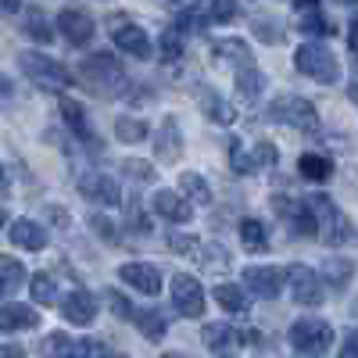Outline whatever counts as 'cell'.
I'll list each match as a JSON object with an SVG mask.
<instances>
[{
	"instance_id": "obj_50",
	"label": "cell",
	"mask_w": 358,
	"mask_h": 358,
	"mask_svg": "<svg viewBox=\"0 0 358 358\" xmlns=\"http://www.w3.org/2000/svg\"><path fill=\"white\" fill-rule=\"evenodd\" d=\"M348 47L358 54V15L351 18V25H348Z\"/></svg>"
},
{
	"instance_id": "obj_26",
	"label": "cell",
	"mask_w": 358,
	"mask_h": 358,
	"mask_svg": "<svg viewBox=\"0 0 358 358\" xmlns=\"http://www.w3.org/2000/svg\"><path fill=\"white\" fill-rule=\"evenodd\" d=\"M297 172H301V179H308V183H326V179L334 176V162L326 155L308 151V155L297 158Z\"/></svg>"
},
{
	"instance_id": "obj_39",
	"label": "cell",
	"mask_w": 358,
	"mask_h": 358,
	"mask_svg": "<svg viewBox=\"0 0 358 358\" xmlns=\"http://www.w3.org/2000/svg\"><path fill=\"white\" fill-rule=\"evenodd\" d=\"M29 290H33V301H36V305H54V301H57L54 276H47V273H36L33 280H29Z\"/></svg>"
},
{
	"instance_id": "obj_10",
	"label": "cell",
	"mask_w": 358,
	"mask_h": 358,
	"mask_svg": "<svg viewBox=\"0 0 358 358\" xmlns=\"http://www.w3.org/2000/svg\"><path fill=\"white\" fill-rule=\"evenodd\" d=\"M244 287H248V294L273 301V297H280L283 287H287V268H276V265H251V268H244Z\"/></svg>"
},
{
	"instance_id": "obj_43",
	"label": "cell",
	"mask_w": 358,
	"mask_h": 358,
	"mask_svg": "<svg viewBox=\"0 0 358 358\" xmlns=\"http://www.w3.org/2000/svg\"><path fill=\"white\" fill-rule=\"evenodd\" d=\"M255 165L258 169H273L276 162H280V151H276V143H268V140H262V143H255Z\"/></svg>"
},
{
	"instance_id": "obj_56",
	"label": "cell",
	"mask_w": 358,
	"mask_h": 358,
	"mask_svg": "<svg viewBox=\"0 0 358 358\" xmlns=\"http://www.w3.org/2000/svg\"><path fill=\"white\" fill-rule=\"evenodd\" d=\"M341 4H358V0H341Z\"/></svg>"
},
{
	"instance_id": "obj_18",
	"label": "cell",
	"mask_w": 358,
	"mask_h": 358,
	"mask_svg": "<svg viewBox=\"0 0 358 358\" xmlns=\"http://www.w3.org/2000/svg\"><path fill=\"white\" fill-rule=\"evenodd\" d=\"M118 280L129 283L140 294H158L162 290V273H158V265H151V262H129V265H122V268H118Z\"/></svg>"
},
{
	"instance_id": "obj_9",
	"label": "cell",
	"mask_w": 358,
	"mask_h": 358,
	"mask_svg": "<svg viewBox=\"0 0 358 358\" xmlns=\"http://www.w3.org/2000/svg\"><path fill=\"white\" fill-rule=\"evenodd\" d=\"M273 208H276V215L287 222V229H290L294 236H319V219H315V212H312L308 201L276 197Z\"/></svg>"
},
{
	"instance_id": "obj_8",
	"label": "cell",
	"mask_w": 358,
	"mask_h": 358,
	"mask_svg": "<svg viewBox=\"0 0 358 358\" xmlns=\"http://www.w3.org/2000/svg\"><path fill=\"white\" fill-rule=\"evenodd\" d=\"M287 283H290V297L305 308H319L326 301V287H322V276L308 265H290L287 268Z\"/></svg>"
},
{
	"instance_id": "obj_20",
	"label": "cell",
	"mask_w": 358,
	"mask_h": 358,
	"mask_svg": "<svg viewBox=\"0 0 358 358\" xmlns=\"http://www.w3.org/2000/svg\"><path fill=\"white\" fill-rule=\"evenodd\" d=\"M62 315L72 322V326H90L97 319V297L90 290H72L65 301H62Z\"/></svg>"
},
{
	"instance_id": "obj_42",
	"label": "cell",
	"mask_w": 358,
	"mask_h": 358,
	"mask_svg": "<svg viewBox=\"0 0 358 358\" xmlns=\"http://www.w3.org/2000/svg\"><path fill=\"white\" fill-rule=\"evenodd\" d=\"M122 176H129V179H136V183H151L155 179V165H147V162H136V158H126L122 165Z\"/></svg>"
},
{
	"instance_id": "obj_25",
	"label": "cell",
	"mask_w": 358,
	"mask_h": 358,
	"mask_svg": "<svg viewBox=\"0 0 358 358\" xmlns=\"http://www.w3.org/2000/svg\"><path fill=\"white\" fill-rule=\"evenodd\" d=\"M133 326H136V330L151 341V344H158V341L169 334V322H165V315H162L158 308H136V312H133Z\"/></svg>"
},
{
	"instance_id": "obj_55",
	"label": "cell",
	"mask_w": 358,
	"mask_h": 358,
	"mask_svg": "<svg viewBox=\"0 0 358 358\" xmlns=\"http://www.w3.org/2000/svg\"><path fill=\"white\" fill-rule=\"evenodd\" d=\"M162 358H187V355H176V351H169V355H162Z\"/></svg>"
},
{
	"instance_id": "obj_32",
	"label": "cell",
	"mask_w": 358,
	"mask_h": 358,
	"mask_svg": "<svg viewBox=\"0 0 358 358\" xmlns=\"http://www.w3.org/2000/svg\"><path fill=\"white\" fill-rule=\"evenodd\" d=\"M351 276H355V262H348V258H330L322 265V283H330L334 290H344L351 283Z\"/></svg>"
},
{
	"instance_id": "obj_49",
	"label": "cell",
	"mask_w": 358,
	"mask_h": 358,
	"mask_svg": "<svg viewBox=\"0 0 358 358\" xmlns=\"http://www.w3.org/2000/svg\"><path fill=\"white\" fill-rule=\"evenodd\" d=\"M11 101H15V86H11V79H8V76H0V108L11 104Z\"/></svg>"
},
{
	"instance_id": "obj_45",
	"label": "cell",
	"mask_w": 358,
	"mask_h": 358,
	"mask_svg": "<svg viewBox=\"0 0 358 358\" xmlns=\"http://www.w3.org/2000/svg\"><path fill=\"white\" fill-rule=\"evenodd\" d=\"M104 294H108V301H111V312H115L118 319H133V312H136V308H133V305L126 301L122 294H118V290H104Z\"/></svg>"
},
{
	"instance_id": "obj_51",
	"label": "cell",
	"mask_w": 358,
	"mask_h": 358,
	"mask_svg": "<svg viewBox=\"0 0 358 358\" xmlns=\"http://www.w3.org/2000/svg\"><path fill=\"white\" fill-rule=\"evenodd\" d=\"M0 11H4V15H18L22 11V0H0Z\"/></svg>"
},
{
	"instance_id": "obj_44",
	"label": "cell",
	"mask_w": 358,
	"mask_h": 358,
	"mask_svg": "<svg viewBox=\"0 0 358 358\" xmlns=\"http://www.w3.org/2000/svg\"><path fill=\"white\" fill-rule=\"evenodd\" d=\"M255 36H262L265 43H283V29H280V22L255 18Z\"/></svg>"
},
{
	"instance_id": "obj_30",
	"label": "cell",
	"mask_w": 358,
	"mask_h": 358,
	"mask_svg": "<svg viewBox=\"0 0 358 358\" xmlns=\"http://www.w3.org/2000/svg\"><path fill=\"white\" fill-rule=\"evenodd\" d=\"M25 265L18 258H0V297H11L18 294V287L25 283Z\"/></svg>"
},
{
	"instance_id": "obj_16",
	"label": "cell",
	"mask_w": 358,
	"mask_h": 358,
	"mask_svg": "<svg viewBox=\"0 0 358 358\" xmlns=\"http://www.w3.org/2000/svg\"><path fill=\"white\" fill-rule=\"evenodd\" d=\"M57 111H62V118H65V129H69L76 140H83V143H90V147H104V143L97 140L94 126H90V115H86V108H83L79 101L62 97V101H57Z\"/></svg>"
},
{
	"instance_id": "obj_4",
	"label": "cell",
	"mask_w": 358,
	"mask_h": 358,
	"mask_svg": "<svg viewBox=\"0 0 358 358\" xmlns=\"http://www.w3.org/2000/svg\"><path fill=\"white\" fill-rule=\"evenodd\" d=\"M294 69L322 86H334L341 79V62L326 43H301L294 50Z\"/></svg>"
},
{
	"instance_id": "obj_22",
	"label": "cell",
	"mask_w": 358,
	"mask_h": 358,
	"mask_svg": "<svg viewBox=\"0 0 358 358\" xmlns=\"http://www.w3.org/2000/svg\"><path fill=\"white\" fill-rule=\"evenodd\" d=\"M8 236H11V244L22 248V251H43L47 248V229L33 219H15L8 226Z\"/></svg>"
},
{
	"instance_id": "obj_2",
	"label": "cell",
	"mask_w": 358,
	"mask_h": 358,
	"mask_svg": "<svg viewBox=\"0 0 358 358\" xmlns=\"http://www.w3.org/2000/svg\"><path fill=\"white\" fill-rule=\"evenodd\" d=\"M308 204H312V212H315V219H319V241H322V244H330V248H348V244L358 241V233H355L351 219L334 204V197L312 194Z\"/></svg>"
},
{
	"instance_id": "obj_48",
	"label": "cell",
	"mask_w": 358,
	"mask_h": 358,
	"mask_svg": "<svg viewBox=\"0 0 358 358\" xmlns=\"http://www.w3.org/2000/svg\"><path fill=\"white\" fill-rule=\"evenodd\" d=\"M341 358H358V330H351L341 344Z\"/></svg>"
},
{
	"instance_id": "obj_15",
	"label": "cell",
	"mask_w": 358,
	"mask_h": 358,
	"mask_svg": "<svg viewBox=\"0 0 358 358\" xmlns=\"http://www.w3.org/2000/svg\"><path fill=\"white\" fill-rule=\"evenodd\" d=\"M111 40H115V47L122 50V54L140 57V62L155 54L151 36H147V29H143V25H136V22H118V25L111 29Z\"/></svg>"
},
{
	"instance_id": "obj_17",
	"label": "cell",
	"mask_w": 358,
	"mask_h": 358,
	"mask_svg": "<svg viewBox=\"0 0 358 358\" xmlns=\"http://www.w3.org/2000/svg\"><path fill=\"white\" fill-rule=\"evenodd\" d=\"M155 155H158V165H176L179 155H183V133H179V122H176L172 115H165L162 126H158Z\"/></svg>"
},
{
	"instance_id": "obj_12",
	"label": "cell",
	"mask_w": 358,
	"mask_h": 358,
	"mask_svg": "<svg viewBox=\"0 0 358 358\" xmlns=\"http://www.w3.org/2000/svg\"><path fill=\"white\" fill-rule=\"evenodd\" d=\"M57 33H62L72 47H86L90 40H94V18H90L86 8L69 4V8H62V15H57Z\"/></svg>"
},
{
	"instance_id": "obj_36",
	"label": "cell",
	"mask_w": 358,
	"mask_h": 358,
	"mask_svg": "<svg viewBox=\"0 0 358 358\" xmlns=\"http://www.w3.org/2000/svg\"><path fill=\"white\" fill-rule=\"evenodd\" d=\"M115 136L122 143H140V140H147V122L133 118V115H122V118H115Z\"/></svg>"
},
{
	"instance_id": "obj_33",
	"label": "cell",
	"mask_w": 358,
	"mask_h": 358,
	"mask_svg": "<svg viewBox=\"0 0 358 358\" xmlns=\"http://www.w3.org/2000/svg\"><path fill=\"white\" fill-rule=\"evenodd\" d=\"M25 36H29V40H36V43H50V40H54L50 22H47L43 8H29V11H25Z\"/></svg>"
},
{
	"instance_id": "obj_23",
	"label": "cell",
	"mask_w": 358,
	"mask_h": 358,
	"mask_svg": "<svg viewBox=\"0 0 358 358\" xmlns=\"http://www.w3.org/2000/svg\"><path fill=\"white\" fill-rule=\"evenodd\" d=\"M40 326V312L29 308V305H0V330L4 334H18V330H36Z\"/></svg>"
},
{
	"instance_id": "obj_1",
	"label": "cell",
	"mask_w": 358,
	"mask_h": 358,
	"mask_svg": "<svg viewBox=\"0 0 358 358\" xmlns=\"http://www.w3.org/2000/svg\"><path fill=\"white\" fill-rule=\"evenodd\" d=\"M79 79L94 90V94H104V97H122V90L129 83L126 69L118 65L115 54H90L79 65Z\"/></svg>"
},
{
	"instance_id": "obj_29",
	"label": "cell",
	"mask_w": 358,
	"mask_h": 358,
	"mask_svg": "<svg viewBox=\"0 0 358 358\" xmlns=\"http://www.w3.org/2000/svg\"><path fill=\"white\" fill-rule=\"evenodd\" d=\"M215 305H222L233 315H241V312L251 308V297L244 294V287H236V283H219L215 287Z\"/></svg>"
},
{
	"instance_id": "obj_6",
	"label": "cell",
	"mask_w": 358,
	"mask_h": 358,
	"mask_svg": "<svg viewBox=\"0 0 358 358\" xmlns=\"http://www.w3.org/2000/svg\"><path fill=\"white\" fill-rule=\"evenodd\" d=\"M287 341L294 344V351H301V355H322L326 348L334 344V326L326 319H297L290 326Z\"/></svg>"
},
{
	"instance_id": "obj_14",
	"label": "cell",
	"mask_w": 358,
	"mask_h": 358,
	"mask_svg": "<svg viewBox=\"0 0 358 358\" xmlns=\"http://www.w3.org/2000/svg\"><path fill=\"white\" fill-rule=\"evenodd\" d=\"M79 194L86 201L101 204V208H118L122 204V190H118V183L111 176H104V172H83L79 176Z\"/></svg>"
},
{
	"instance_id": "obj_21",
	"label": "cell",
	"mask_w": 358,
	"mask_h": 358,
	"mask_svg": "<svg viewBox=\"0 0 358 358\" xmlns=\"http://www.w3.org/2000/svg\"><path fill=\"white\" fill-rule=\"evenodd\" d=\"M212 57H219V62L233 65V69H251L255 65V50L241 40V36H222L212 43Z\"/></svg>"
},
{
	"instance_id": "obj_58",
	"label": "cell",
	"mask_w": 358,
	"mask_h": 358,
	"mask_svg": "<svg viewBox=\"0 0 358 358\" xmlns=\"http://www.w3.org/2000/svg\"><path fill=\"white\" fill-rule=\"evenodd\" d=\"M301 358H308V355H301Z\"/></svg>"
},
{
	"instance_id": "obj_24",
	"label": "cell",
	"mask_w": 358,
	"mask_h": 358,
	"mask_svg": "<svg viewBox=\"0 0 358 358\" xmlns=\"http://www.w3.org/2000/svg\"><path fill=\"white\" fill-rule=\"evenodd\" d=\"M201 111L208 115V122H215V126H233V118H236V111H233V104L229 101H222L215 90H201Z\"/></svg>"
},
{
	"instance_id": "obj_37",
	"label": "cell",
	"mask_w": 358,
	"mask_h": 358,
	"mask_svg": "<svg viewBox=\"0 0 358 358\" xmlns=\"http://www.w3.org/2000/svg\"><path fill=\"white\" fill-rule=\"evenodd\" d=\"M229 169H233L236 176H251V172H258L255 155L248 151V147H244L241 140H229Z\"/></svg>"
},
{
	"instance_id": "obj_27",
	"label": "cell",
	"mask_w": 358,
	"mask_h": 358,
	"mask_svg": "<svg viewBox=\"0 0 358 358\" xmlns=\"http://www.w3.org/2000/svg\"><path fill=\"white\" fill-rule=\"evenodd\" d=\"M179 194H183L190 204H212V187L201 172H183L179 176Z\"/></svg>"
},
{
	"instance_id": "obj_28",
	"label": "cell",
	"mask_w": 358,
	"mask_h": 358,
	"mask_svg": "<svg viewBox=\"0 0 358 358\" xmlns=\"http://www.w3.org/2000/svg\"><path fill=\"white\" fill-rule=\"evenodd\" d=\"M236 94H241V101L255 104L262 94H265V76L251 65V69H236Z\"/></svg>"
},
{
	"instance_id": "obj_38",
	"label": "cell",
	"mask_w": 358,
	"mask_h": 358,
	"mask_svg": "<svg viewBox=\"0 0 358 358\" xmlns=\"http://www.w3.org/2000/svg\"><path fill=\"white\" fill-rule=\"evenodd\" d=\"M158 57L165 65H176L179 57H183V33H179V29H169V33L158 40Z\"/></svg>"
},
{
	"instance_id": "obj_11",
	"label": "cell",
	"mask_w": 358,
	"mask_h": 358,
	"mask_svg": "<svg viewBox=\"0 0 358 358\" xmlns=\"http://www.w3.org/2000/svg\"><path fill=\"white\" fill-rule=\"evenodd\" d=\"M40 351L47 358H101L104 344H97V341H72L69 334H50V337H43Z\"/></svg>"
},
{
	"instance_id": "obj_34",
	"label": "cell",
	"mask_w": 358,
	"mask_h": 358,
	"mask_svg": "<svg viewBox=\"0 0 358 358\" xmlns=\"http://www.w3.org/2000/svg\"><path fill=\"white\" fill-rule=\"evenodd\" d=\"M197 262L208 268V273H226V268H229V251H226L219 241H215V244H201Z\"/></svg>"
},
{
	"instance_id": "obj_47",
	"label": "cell",
	"mask_w": 358,
	"mask_h": 358,
	"mask_svg": "<svg viewBox=\"0 0 358 358\" xmlns=\"http://www.w3.org/2000/svg\"><path fill=\"white\" fill-rule=\"evenodd\" d=\"M90 226H94L97 233H104V241H111V244L118 241V236H115V226H111L104 215H90Z\"/></svg>"
},
{
	"instance_id": "obj_52",
	"label": "cell",
	"mask_w": 358,
	"mask_h": 358,
	"mask_svg": "<svg viewBox=\"0 0 358 358\" xmlns=\"http://www.w3.org/2000/svg\"><path fill=\"white\" fill-rule=\"evenodd\" d=\"M0 358H22V348H18V344H8V348H0Z\"/></svg>"
},
{
	"instance_id": "obj_19",
	"label": "cell",
	"mask_w": 358,
	"mask_h": 358,
	"mask_svg": "<svg viewBox=\"0 0 358 358\" xmlns=\"http://www.w3.org/2000/svg\"><path fill=\"white\" fill-rule=\"evenodd\" d=\"M151 212L169 219V222H190L194 219V204L183 194H176V190H158L151 197Z\"/></svg>"
},
{
	"instance_id": "obj_5",
	"label": "cell",
	"mask_w": 358,
	"mask_h": 358,
	"mask_svg": "<svg viewBox=\"0 0 358 358\" xmlns=\"http://www.w3.org/2000/svg\"><path fill=\"white\" fill-rule=\"evenodd\" d=\"M268 118H273V122H283V126H294V129H305V133L319 129L315 104L297 97V94H280L273 104H268Z\"/></svg>"
},
{
	"instance_id": "obj_7",
	"label": "cell",
	"mask_w": 358,
	"mask_h": 358,
	"mask_svg": "<svg viewBox=\"0 0 358 358\" xmlns=\"http://www.w3.org/2000/svg\"><path fill=\"white\" fill-rule=\"evenodd\" d=\"M201 341H204V348L212 351L215 358H236L244 344H251L258 337L255 334H244V330H233L229 322H208L204 330H201Z\"/></svg>"
},
{
	"instance_id": "obj_40",
	"label": "cell",
	"mask_w": 358,
	"mask_h": 358,
	"mask_svg": "<svg viewBox=\"0 0 358 358\" xmlns=\"http://www.w3.org/2000/svg\"><path fill=\"white\" fill-rule=\"evenodd\" d=\"M169 251H176V255H187V258H197V251H201L197 233H183V229L169 233Z\"/></svg>"
},
{
	"instance_id": "obj_41",
	"label": "cell",
	"mask_w": 358,
	"mask_h": 358,
	"mask_svg": "<svg viewBox=\"0 0 358 358\" xmlns=\"http://www.w3.org/2000/svg\"><path fill=\"white\" fill-rule=\"evenodd\" d=\"M208 22H233L236 15H241V8H236V0H208Z\"/></svg>"
},
{
	"instance_id": "obj_53",
	"label": "cell",
	"mask_w": 358,
	"mask_h": 358,
	"mask_svg": "<svg viewBox=\"0 0 358 358\" xmlns=\"http://www.w3.org/2000/svg\"><path fill=\"white\" fill-rule=\"evenodd\" d=\"M0 194H8V172L0 169Z\"/></svg>"
},
{
	"instance_id": "obj_3",
	"label": "cell",
	"mask_w": 358,
	"mask_h": 358,
	"mask_svg": "<svg viewBox=\"0 0 358 358\" xmlns=\"http://www.w3.org/2000/svg\"><path fill=\"white\" fill-rule=\"evenodd\" d=\"M18 69L22 76L40 86V90H69L72 86V72L57 62V57L43 54V50H22L18 54Z\"/></svg>"
},
{
	"instance_id": "obj_46",
	"label": "cell",
	"mask_w": 358,
	"mask_h": 358,
	"mask_svg": "<svg viewBox=\"0 0 358 358\" xmlns=\"http://www.w3.org/2000/svg\"><path fill=\"white\" fill-rule=\"evenodd\" d=\"M126 219H129V226H133V229H140V233L151 229V226H147V219H143V212H140V201H136V197L129 201V212H126Z\"/></svg>"
},
{
	"instance_id": "obj_54",
	"label": "cell",
	"mask_w": 358,
	"mask_h": 358,
	"mask_svg": "<svg viewBox=\"0 0 358 358\" xmlns=\"http://www.w3.org/2000/svg\"><path fill=\"white\" fill-rule=\"evenodd\" d=\"M348 94H351V101L358 104V83H351V90H348Z\"/></svg>"
},
{
	"instance_id": "obj_31",
	"label": "cell",
	"mask_w": 358,
	"mask_h": 358,
	"mask_svg": "<svg viewBox=\"0 0 358 358\" xmlns=\"http://www.w3.org/2000/svg\"><path fill=\"white\" fill-rule=\"evenodd\" d=\"M241 244H244V251H251V255L268 251V233H265V222H258V219H244V222H241Z\"/></svg>"
},
{
	"instance_id": "obj_35",
	"label": "cell",
	"mask_w": 358,
	"mask_h": 358,
	"mask_svg": "<svg viewBox=\"0 0 358 358\" xmlns=\"http://www.w3.org/2000/svg\"><path fill=\"white\" fill-rule=\"evenodd\" d=\"M297 25H301V33L305 36H330L334 33V25L322 18L319 8H305V11H297Z\"/></svg>"
},
{
	"instance_id": "obj_13",
	"label": "cell",
	"mask_w": 358,
	"mask_h": 358,
	"mask_svg": "<svg viewBox=\"0 0 358 358\" xmlns=\"http://www.w3.org/2000/svg\"><path fill=\"white\" fill-rule=\"evenodd\" d=\"M172 305L179 315H187V319H201L204 315V290L194 276L187 273H179L172 276Z\"/></svg>"
},
{
	"instance_id": "obj_57",
	"label": "cell",
	"mask_w": 358,
	"mask_h": 358,
	"mask_svg": "<svg viewBox=\"0 0 358 358\" xmlns=\"http://www.w3.org/2000/svg\"><path fill=\"white\" fill-rule=\"evenodd\" d=\"M0 226H4V212H0Z\"/></svg>"
}]
</instances>
